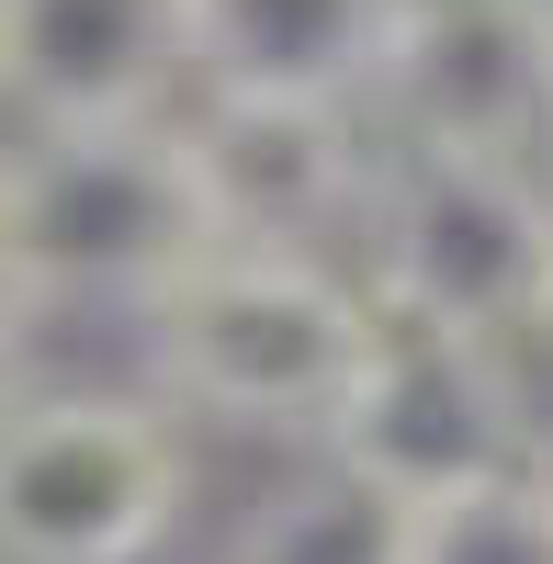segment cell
<instances>
[{
  "label": "cell",
  "instance_id": "9c48e42d",
  "mask_svg": "<svg viewBox=\"0 0 553 564\" xmlns=\"http://www.w3.org/2000/svg\"><path fill=\"white\" fill-rule=\"evenodd\" d=\"M406 0H193V90L260 102H361Z\"/></svg>",
  "mask_w": 553,
  "mask_h": 564
},
{
  "label": "cell",
  "instance_id": "7a4b0ae2",
  "mask_svg": "<svg viewBox=\"0 0 553 564\" xmlns=\"http://www.w3.org/2000/svg\"><path fill=\"white\" fill-rule=\"evenodd\" d=\"M204 249H215V215H204L193 159H181V102L113 113V124H12L0 271L34 305H124L135 316Z\"/></svg>",
  "mask_w": 553,
  "mask_h": 564
},
{
  "label": "cell",
  "instance_id": "30bf717a",
  "mask_svg": "<svg viewBox=\"0 0 553 564\" xmlns=\"http://www.w3.org/2000/svg\"><path fill=\"white\" fill-rule=\"evenodd\" d=\"M395 542H406V508L305 441V463L283 486H260L249 520L226 531V564H395Z\"/></svg>",
  "mask_w": 553,
  "mask_h": 564
},
{
  "label": "cell",
  "instance_id": "3957f363",
  "mask_svg": "<svg viewBox=\"0 0 553 564\" xmlns=\"http://www.w3.org/2000/svg\"><path fill=\"white\" fill-rule=\"evenodd\" d=\"M350 238L384 316L531 339L553 305V170L486 148H384Z\"/></svg>",
  "mask_w": 553,
  "mask_h": 564
},
{
  "label": "cell",
  "instance_id": "8992f818",
  "mask_svg": "<svg viewBox=\"0 0 553 564\" xmlns=\"http://www.w3.org/2000/svg\"><path fill=\"white\" fill-rule=\"evenodd\" d=\"M181 159L204 181L215 238L238 249H339L384 170V124L361 102H260V90H181Z\"/></svg>",
  "mask_w": 553,
  "mask_h": 564
},
{
  "label": "cell",
  "instance_id": "52a82bcc",
  "mask_svg": "<svg viewBox=\"0 0 553 564\" xmlns=\"http://www.w3.org/2000/svg\"><path fill=\"white\" fill-rule=\"evenodd\" d=\"M384 148H486L553 170V0H406L373 68Z\"/></svg>",
  "mask_w": 553,
  "mask_h": 564
},
{
  "label": "cell",
  "instance_id": "8fae6325",
  "mask_svg": "<svg viewBox=\"0 0 553 564\" xmlns=\"http://www.w3.org/2000/svg\"><path fill=\"white\" fill-rule=\"evenodd\" d=\"M395 564H553V486H542V463H509V475H486V486L419 497Z\"/></svg>",
  "mask_w": 553,
  "mask_h": 564
},
{
  "label": "cell",
  "instance_id": "277c9868",
  "mask_svg": "<svg viewBox=\"0 0 553 564\" xmlns=\"http://www.w3.org/2000/svg\"><path fill=\"white\" fill-rule=\"evenodd\" d=\"M193 508V430L148 384L0 395V564H159Z\"/></svg>",
  "mask_w": 553,
  "mask_h": 564
},
{
  "label": "cell",
  "instance_id": "9a60e30c",
  "mask_svg": "<svg viewBox=\"0 0 553 564\" xmlns=\"http://www.w3.org/2000/svg\"><path fill=\"white\" fill-rule=\"evenodd\" d=\"M0 170H12V124H0Z\"/></svg>",
  "mask_w": 553,
  "mask_h": 564
},
{
  "label": "cell",
  "instance_id": "5b68a950",
  "mask_svg": "<svg viewBox=\"0 0 553 564\" xmlns=\"http://www.w3.org/2000/svg\"><path fill=\"white\" fill-rule=\"evenodd\" d=\"M316 452L373 475L395 508L531 463L542 452V406L520 384V339H464V327L373 316V350H361V372H350V395H339Z\"/></svg>",
  "mask_w": 553,
  "mask_h": 564
},
{
  "label": "cell",
  "instance_id": "ba28073f",
  "mask_svg": "<svg viewBox=\"0 0 553 564\" xmlns=\"http://www.w3.org/2000/svg\"><path fill=\"white\" fill-rule=\"evenodd\" d=\"M193 90V0H0V124H113Z\"/></svg>",
  "mask_w": 553,
  "mask_h": 564
},
{
  "label": "cell",
  "instance_id": "6da1fadb",
  "mask_svg": "<svg viewBox=\"0 0 553 564\" xmlns=\"http://www.w3.org/2000/svg\"><path fill=\"white\" fill-rule=\"evenodd\" d=\"M373 282L339 249H238L215 238L135 305L148 395L181 430H238V441H328L361 350H373Z\"/></svg>",
  "mask_w": 553,
  "mask_h": 564
},
{
  "label": "cell",
  "instance_id": "7c38bea8",
  "mask_svg": "<svg viewBox=\"0 0 553 564\" xmlns=\"http://www.w3.org/2000/svg\"><path fill=\"white\" fill-rule=\"evenodd\" d=\"M34 316H45V305L23 294L12 271H0V395H12V384H23V361H34Z\"/></svg>",
  "mask_w": 553,
  "mask_h": 564
},
{
  "label": "cell",
  "instance_id": "5bb4252c",
  "mask_svg": "<svg viewBox=\"0 0 553 564\" xmlns=\"http://www.w3.org/2000/svg\"><path fill=\"white\" fill-rule=\"evenodd\" d=\"M531 463H542V486H553V441H542V452H531Z\"/></svg>",
  "mask_w": 553,
  "mask_h": 564
},
{
  "label": "cell",
  "instance_id": "4fadbf2b",
  "mask_svg": "<svg viewBox=\"0 0 553 564\" xmlns=\"http://www.w3.org/2000/svg\"><path fill=\"white\" fill-rule=\"evenodd\" d=\"M531 339H542V350H553V305H542V327H531Z\"/></svg>",
  "mask_w": 553,
  "mask_h": 564
}]
</instances>
